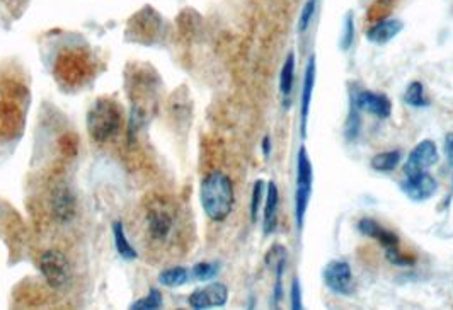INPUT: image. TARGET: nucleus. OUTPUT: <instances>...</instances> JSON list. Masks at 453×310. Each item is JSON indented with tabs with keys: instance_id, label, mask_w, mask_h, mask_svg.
<instances>
[{
	"instance_id": "6",
	"label": "nucleus",
	"mask_w": 453,
	"mask_h": 310,
	"mask_svg": "<svg viewBox=\"0 0 453 310\" xmlns=\"http://www.w3.org/2000/svg\"><path fill=\"white\" fill-rule=\"evenodd\" d=\"M400 191L406 194L414 203H422L433 198L438 191V182L431 174L422 171V173L406 175L402 182H400Z\"/></svg>"
},
{
	"instance_id": "4",
	"label": "nucleus",
	"mask_w": 453,
	"mask_h": 310,
	"mask_svg": "<svg viewBox=\"0 0 453 310\" xmlns=\"http://www.w3.org/2000/svg\"><path fill=\"white\" fill-rule=\"evenodd\" d=\"M322 279H324V285L329 290L338 295H343V297H350V295H353L357 291L353 271H351L348 261L334 259L325 264L324 271H322Z\"/></svg>"
},
{
	"instance_id": "26",
	"label": "nucleus",
	"mask_w": 453,
	"mask_h": 310,
	"mask_svg": "<svg viewBox=\"0 0 453 310\" xmlns=\"http://www.w3.org/2000/svg\"><path fill=\"white\" fill-rule=\"evenodd\" d=\"M317 9V0H307L305 6H303L302 14H300V21H298V31L305 33L309 29L310 22L314 19V14H316Z\"/></svg>"
},
{
	"instance_id": "13",
	"label": "nucleus",
	"mask_w": 453,
	"mask_h": 310,
	"mask_svg": "<svg viewBox=\"0 0 453 310\" xmlns=\"http://www.w3.org/2000/svg\"><path fill=\"white\" fill-rule=\"evenodd\" d=\"M404 29V22L399 19H382L366 33V40L373 44H387Z\"/></svg>"
},
{
	"instance_id": "28",
	"label": "nucleus",
	"mask_w": 453,
	"mask_h": 310,
	"mask_svg": "<svg viewBox=\"0 0 453 310\" xmlns=\"http://www.w3.org/2000/svg\"><path fill=\"white\" fill-rule=\"evenodd\" d=\"M445 154H447L448 160L453 164V132L445 135Z\"/></svg>"
},
{
	"instance_id": "18",
	"label": "nucleus",
	"mask_w": 453,
	"mask_h": 310,
	"mask_svg": "<svg viewBox=\"0 0 453 310\" xmlns=\"http://www.w3.org/2000/svg\"><path fill=\"white\" fill-rule=\"evenodd\" d=\"M191 278H193V276H191V271L188 268H182V266L169 268V270H164L159 275L160 285L169 286V289H178V286L186 285Z\"/></svg>"
},
{
	"instance_id": "2",
	"label": "nucleus",
	"mask_w": 453,
	"mask_h": 310,
	"mask_svg": "<svg viewBox=\"0 0 453 310\" xmlns=\"http://www.w3.org/2000/svg\"><path fill=\"white\" fill-rule=\"evenodd\" d=\"M121 114L118 106L110 99H99L87 114L89 135L96 141H108L118 133Z\"/></svg>"
},
{
	"instance_id": "3",
	"label": "nucleus",
	"mask_w": 453,
	"mask_h": 310,
	"mask_svg": "<svg viewBox=\"0 0 453 310\" xmlns=\"http://www.w3.org/2000/svg\"><path fill=\"white\" fill-rule=\"evenodd\" d=\"M314 189V167L310 162V157L307 148H298L297 155V191H295V220H297V229L302 232L305 225V214L309 208L310 196Z\"/></svg>"
},
{
	"instance_id": "12",
	"label": "nucleus",
	"mask_w": 453,
	"mask_h": 310,
	"mask_svg": "<svg viewBox=\"0 0 453 310\" xmlns=\"http://www.w3.org/2000/svg\"><path fill=\"white\" fill-rule=\"evenodd\" d=\"M278 208H280V191L275 181H269L266 186V200L263 210V230L264 235H271L278 225Z\"/></svg>"
},
{
	"instance_id": "20",
	"label": "nucleus",
	"mask_w": 453,
	"mask_h": 310,
	"mask_svg": "<svg viewBox=\"0 0 453 310\" xmlns=\"http://www.w3.org/2000/svg\"><path fill=\"white\" fill-rule=\"evenodd\" d=\"M148 223H151V232L155 239L166 237L172 227L171 216H167L164 212H152L148 216Z\"/></svg>"
},
{
	"instance_id": "10",
	"label": "nucleus",
	"mask_w": 453,
	"mask_h": 310,
	"mask_svg": "<svg viewBox=\"0 0 453 310\" xmlns=\"http://www.w3.org/2000/svg\"><path fill=\"white\" fill-rule=\"evenodd\" d=\"M317 78V65H316V55H310L307 60L305 72H303V84H302V103H300V132L302 137H307V121H309L310 113V103H312L314 87H316Z\"/></svg>"
},
{
	"instance_id": "1",
	"label": "nucleus",
	"mask_w": 453,
	"mask_h": 310,
	"mask_svg": "<svg viewBox=\"0 0 453 310\" xmlns=\"http://www.w3.org/2000/svg\"><path fill=\"white\" fill-rule=\"evenodd\" d=\"M200 201L203 212L213 222H223L234 208V184L222 171H213L201 181Z\"/></svg>"
},
{
	"instance_id": "5",
	"label": "nucleus",
	"mask_w": 453,
	"mask_h": 310,
	"mask_svg": "<svg viewBox=\"0 0 453 310\" xmlns=\"http://www.w3.org/2000/svg\"><path fill=\"white\" fill-rule=\"evenodd\" d=\"M40 270L51 289H63L70 279V266L60 251H46L40 259Z\"/></svg>"
},
{
	"instance_id": "19",
	"label": "nucleus",
	"mask_w": 453,
	"mask_h": 310,
	"mask_svg": "<svg viewBox=\"0 0 453 310\" xmlns=\"http://www.w3.org/2000/svg\"><path fill=\"white\" fill-rule=\"evenodd\" d=\"M404 103L411 107H426L428 106V99L425 97V87L421 82L414 80L407 85L406 92H404Z\"/></svg>"
},
{
	"instance_id": "15",
	"label": "nucleus",
	"mask_w": 453,
	"mask_h": 310,
	"mask_svg": "<svg viewBox=\"0 0 453 310\" xmlns=\"http://www.w3.org/2000/svg\"><path fill=\"white\" fill-rule=\"evenodd\" d=\"M295 53L290 51L284 58L282 74H280V92H282L284 107H288L290 103L291 91H293V82H295Z\"/></svg>"
},
{
	"instance_id": "7",
	"label": "nucleus",
	"mask_w": 453,
	"mask_h": 310,
	"mask_svg": "<svg viewBox=\"0 0 453 310\" xmlns=\"http://www.w3.org/2000/svg\"><path fill=\"white\" fill-rule=\"evenodd\" d=\"M228 300V289L227 285L219 282L208 283L207 286L194 290L189 295L188 304L194 310H205V309H219L227 305Z\"/></svg>"
},
{
	"instance_id": "30",
	"label": "nucleus",
	"mask_w": 453,
	"mask_h": 310,
	"mask_svg": "<svg viewBox=\"0 0 453 310\" xmlns=\"http://www.w3.org/2000/svg\"><path fill=\"white\" fill-rule=\"evenodd\" d=\"M452 186H453V182H452Z\"/></svg>"
},
{
	"instance_id": "11",
	"label": "nucleus",
	"mask_w": 453,
	"mask_h": 310,
	"mask_svg": "<svg viewBox=\"0 0 453 310\" xmlns=\"http://www.w3.org/2000/svg\"><path fill=\"white\" fill-rule=\"evenodd\" d=\"M358 230L363 235H366V237L377 241L378 244L385 249V252L394 251V249L399 248V237H397L392 230L385 229L384 225H380L377 220L365 216V218H361L358 222Z\"/></svg>"
},
{
	"instance_id": "25",
	"label": "nucleus",
	"mask_w": 453,
	"mask_h": 310,
	"mask_svg": "<svg viewBox=\"0 0 453 310\" xmlns=\"http://www.w3.org/2000/svg\"><path fill=\"white\" fill-rule=\"evenodd\" d=\"M354 43V16L353 12H348L346 17H344L343 24V36H341V50L348 51Z\"/></svg>"
},
{
	"instance_id": "22",
	"label": "nucleus",
	"mask_w": 453,
	"mask_h": 310,
	"mask_svg": "<svg viewBox=\"0 0 453 310\" xmlns=\"http://www.w3.org/2000/svg\"><path fill=\"white\" fill-rule=\"evenodd\" d=\"M359 126H361V119H359V110L357 104L350 99V113H348L346 128H344V137L348 141L357 140L359 135Z\"/></svg>"
},
{
	"instance_id": "27",
	"label": "nucleus",
	"mask_w": 453,
	"mask_h": 310,
	"mask_svg": "<svg viewBox=\"0 0 453 310\" xmlns=\"http://www.w3.org/2000/svg\"><path fill=\"white\" fill-rule=\"evenodd\" d=\"M290 307L293 310H302L303 309V300H302V286L298 278L293 279L290 289Z\"/></svg>"
},
{
	"instance_id": "29",
	"label": "nucleus",
	"mask_w": 453,
	"mask_h": 310,
	"mask_svg": "<svg viewBox=\"0 0 453 310\" xmlns=\"http://www.w3.org/2000/svg\"><path fill=\"white\" fill-rule=\"evenodd\" d=\"M261 150H263L264 157L271 155V137L269 135H266L263 138V141H261Z\"/></svg>"
},
{
	"instance_id": "16",
	"label": "nucleus",
	"mask_w": 453,
	"mask_h": 310,
	"mask_svg": "<svg viewBox=\"0 0 453 310\" xmlns=\"http://www.w3.org/2000/svg\"><path fill=\"white\" fill-rule=\"evenodd\" d=\"M113 235H114V248L118 251L119 257H123L125 261H133L138 257L137 249L130 244L128 237L125 234V227H123V222H114L113 223Z\"/></svg>"
},
{
	"instance_id": "21",
	"label": "nucleus",
	"mask_w": 453,
	"mask_h": 310,
	"mask_svg": "<svg viewBox=\"0 0 453 310\" xmlns=\"http://www.w3.org/2000/svg\"><path fill=\"white\" fill-rule=\"evenodd\" d=\"M220 273V263L216 261H203V263L194 264L191 270V276L198 282H212L219 276Z\"/></svg>"
},
{
	"instance_id": "17",
	"label": "nucleus",
	"mask_w": 453,
	"mask_h": 310,
	"mask_svg": "<svg viewBox=\"0 0 453 310\" xmlns=\"http://www.w3.org/2000/svg\"><path fill=\"white\" fill-rule=\"evenodd\" d=\"M400 159H402V154L400 150H388V152H380V154L373 155L372 160H370V167L377 173H392L399 167Z\"/></svg>"
},
{
	"instance_id": "24",
	"label": "nucleus",
	"mask_w": 453,
	"mask_h": 310,
	"mask_svg": "<svg viewBox=\"0 0 453 310\" xmlns=\"http://www.w3.org/2000/svg\"><path fill=\"white\" fill-rule=\"evenodd\" d=\"M264 181L263 179H257L254 182V189H253V198H250V222L256 223L257 222V215H259L261 205H263V196H264Z\"/></svg>"
},
{
	"instance_id": "9",
	"label": "nucleus",
	"mask_w": 453,
	"mask_h": 310,
	"mask_svg": "<svg viewBox=\"0 0 453 310\" xmlns=\"http://www.w3.org/2000/svg\"><path fill=\"white\" fill-rule=\"evenodd\" d=\"M438 159H440V154H438V147L433 140L419 141L404 164V174L411 175L428 171L438 162Z\"/></svg>"
},
{
	"instance_id": "8",
	"label": "nucleus",
	"mask_w": 453,
	"mask_h": 310,
	"mask_svg": "<svg viewBox=\"0 0 453 310\" xmlns=\"http://www.w3.org/2000/svg\"><path fill=\"white\" fill-rule=\"evenodd\" d=\"M350 99L357 104V107L363 113L373 114L380 119L391 118L392 114V101L388 96L378 94L372 91H351Z\"/></svg>"
},
{
	"instance_id": "14",
	"label": "nucleus",
	"mask_w": 453,
	"mask_h": 310,
	"mask_svg": "<svg viewBox=\"0 0 453 310\" xmlns=\"http://www.w3.org/2000/svg\"><path fill=\"white\" fill-rule=\"evenodd\" d=\"M51 207H53V214L57 216V220L63 223L70 222L76 215V198H74L69 188H60L53 194Z\"/></svg>"
},
{
	"instance_id": "23",
	"label": "nucleus",
	"mask_w": 453,
	"mask_h": 310,
	"mask_svg": "<svg viewBox=\"0 0 453 310\" xmlns=\"http://www.w3.org/2000/svg\"><path fill=\"white\" fill-rule=\"evenodd\" d=\"M164 304V298H162V293H160L157 289H152L148 291L147 297L140 298V300L133 302L132 305H130V309L133 310H157L162 307Z\"/></svg>"
}]
</instances>
